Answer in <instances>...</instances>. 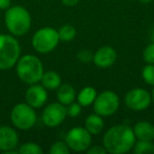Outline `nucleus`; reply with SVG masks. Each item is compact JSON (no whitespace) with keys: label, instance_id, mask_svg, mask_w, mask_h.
Wrapping results in <instances>:
<instances>
[{"label":"nucleus","instance_id":"1","mask_svg":"<svg viewBox=\"0 0 154 154\" xmlns=\"http://www.w3.org/2000/svg\"><path fill=\"white\" fill-rule=\"evenodd\" d=\"M136 137L128 125H115L108 129L103 137V146L110 154H125L133 149Z\"/></svg>","mask_w":154,"mask_h":154},{"label":"nucleus","instance_id":"2","mask_svg":"<svg viewBox=\"0 0 154 154\" xmlns=\"http://www.w3.org/2000/svg\"><path fill=\"white\" fill-rule=\"evenodd\" d=\"M15 66L18 78L26 85L38 84L45 72L41 60L32 54L19 57Z\"/></svg>","mask_w":154,"mask_h":154},{"label":"nucleus","instance_id":"3","mask_svg":"<svg viewBox=\"0 0 154 154\" xmlns=\"http://www.w3.org/2000/svg\"><path fill=\"white\" fill-rule=\"evenodd\" d=\"M5 22L9 32L13 36H23L30 31L32 26V17L26 8L15 5L7 9Z\"/></svg>","mask_w":154,"mask_h":154},{"label":"nucleus","instance_id":"4","mask_svg":"<svg viewBox=\"0 0 154 154\" xmlns=\"http://www.w3.org/2000/svg\"><path fill=\"white\" fill-rule=\"evenodd\" d=\"M20 45L13 35L0 34V70H10L20 57Z\"/></svg>","mask_w":154,"mask_h":154},{"label":"nucleus","instance_id":"5","mask_svg":"<svg viewBox=\"0 0 154 154\" xmlns=\"http://www.w3.org/2000/svg\"><path fill=\"white\" fill-rule=\"evenodd\" d=\"M60 39L57 30L51 26H43L35 32L32 37L33 49L40 54H49L57 48Z\"/></svg>","mask_w":154,"mask_h":154},{"label":"nucleus","instance_id":"6","mask_svg":"<svg viewBox=\"0 0 154 154\" xmlns=\"http://www.w3.org/2000/svg\"><path fill=\"white\" fill-rule=\"evenodd\" d=\"M11 122L14 127L21 131H28L35 126L37 114L35 109L24 103H17L11 111Z\"/></svg>","mask_w":154,"mask_h":154},{"label":"nucleus","instance_id":"7","mask_svg":"<svg viewBox=\"0 0 154 154\" xmlns=\"http://www.w3.org/2000/svg\"><path fill=\"white\" fill-rule=\"evenodd\" d=\"M119 103V96L115 92L110 90L103 91L101 93L97 94L93 103V110H94V113L103 117H108L117 112Z\"/></svg>","mask_w":154,"mask_h":154},{"label":"nucleus","instance_id":"8","mask_svg":"<svg viewBox=\"0 0 154 154\" xmlns=\"http://www.w3.org/2000/svg\"><path fill=\"white\" fill-rule=\"evenodd\" d=\"M64 141L71 151L85 152L92 145V134L85 127H74L68 131Z\"/></svg>","mask_w":154,"mask_h":154},{"label":"nucleus","instance_id":"9","mask_svg":"<svg viewBox=\"0 0 154 154\" xmlns=\"http://www.w3.org/2000/svg\"><path fill=\"white\" fill-rule=\"evenodd\" d=\"M152 103L151 94L146 89L135 88L125 95V105L128 109L135 112L148 109Z\"/></svg>","mask_w":154,"mask_h":154},{"label":"nucleus","instance_id":"10","mask_svg":"<svg viewBox=\"0 0 154 154\" xmlns=\"http://www.w3.org/2000/svg\"><path fill=\"white\" fill-rule=\"evenodd\" d=\"M66 117V107L57 103H52L45 106L41 113V120L49 128L58 127L64 122Z\"/></svg>","mask_w":154,"mask_h":154},{"label":"nucleus","instance_id":"11","mask_svg":"<svg viewBox=\"0 0 154 154\" xmlns=\"http://www.w3.org/2000/svg\"><path fill=\"white\" fill-rule=\"evenodd\" d=\"M48 100V90L42 85H30L26 92V103L34 109L43 107Z\"/></svg>","mask_w":154,"mask_h":154},{"label":"nucleus","instance_id":"12","mask_svg":"<svg viewBox=\"0 0 154 154\" xmlns=\"http://www.w3.org/2000/svg\"><path fill=\"white\" fill-rule=\"evenodd\" d=\"M117 59V53L115 49L110 45H103L99 48L93 54V63L100 69H108L115 63Z\"/></svg>","mask_w":154,"mask_h":154},{"label":"nucleus","instance_id":"13","mask_svg":"<svg viewBox=\"0 0 154 154\" xmlns=\"http://www.w3.org/2000/svg\"><path fill=\"white\" fill-rule=\"evenodd\" d=\"M19 143V137L15 129L9 126L0 127V151L8 152L16 150Z\"/></svg>","mask_w":154,"mask_h":154},{"label":"nucleus","instance_id":"14","mask_svg":"<svg viewBox=\"0 0 154 154\" xmlns=\"http://www.w3.org/2000/svg\"><path fill=\"white\" fill-rule=\"evenodd\" d=\"M133 132L137 140H154V125L147 120H141L134 125Z\"/></svg>","mask_w":154,"mask_h":154},{"label":"nucleus","instance_id":"15","mask_svg":"<svg viewBox=\"0 0 154 154\" xmlns=\"http://www.w3.org/2000/svg\"><path fill=\"white\" fill-rule=\"evenodd\" d=\"M56 91L57 100L63 106L70 105L76 99V91L70 84H61Z\"/></svg>","mask_w":154,"mask_h":154},{"label":"nucleus","instance_id":"16","mask_svg":"<svg viewBox=\"0 0 154 154\" xmlns=\"http://www.w3.org/2000/svg\"><path fill=\"white\" fill-rule=\"evenodd\" d=\"M85 128L92 135H97L101 133L105 128V122L103 119V116L96 113L90 114L85 120Z\"/></svg>","mask_w":154,"mask_h":154},{"label":"nucleus","instance_id":"17","mask_svg":"<svg viewBox=\"0 0 154 154\" xmlns=\"http://www.w3.org/2000/svg\"><path fill=\"white\" fill-rule=\"evenodd\" d=\"M40 82L48 91L57 90L58 87L62 84L61 77L55 71H45V72H43Z\"/></svg>","mask_w":154,"mask_h":154},{"label":"nucleus","instance_id":"18","mask_svg":"<svg viewBox=\"0 0 154 154\" xmlns=\"http://www.w3.org/2000/svg\"><path fill=\"white\" fill-rule=\"evenodd\" d=\"M97 96V91L93 87H85L79 91L78 94H76L77 103H79L82 107H89L92 106L94 103L95 98Z\"/></svg>","mask_w":154,"mask_h":154},{"label":"nucleus","instance_id":"19","mask_svg":"<svg viewBox=\"0 0 154 154\" xmlns=\"http://www.w3.org/2000/svg\"><path fill=\"white\" fill-rule=\"evenodd\" d=\"M132 150L135 154H154L153 140L135 141Z\"/></svg>","mask_w":154,"mask_h":154},{"label":"nucleus","instance_id":"20","mask_svg":"<svg viewBox=\"0 0 154 154\" xmlns=\"http://www.w3.org/2000/svg\"><path fill=\"white\" fill-rule=\"evenodd\" d=\"M58 32V36H59L60 41H72L76 36V29L71 24H63L59 28Z\"/></svg>","mask_w":154,"mask_h":154},{"label":"nucleus","instance_id":"21","mask_svg":"<svg viewBox=\"0 0 154 154\" xmlns=\"http://www.w3.org/2000/svg\"><path fill=\"white\" fill-rule=\"evenodd\" d=\"M43 150L38 143H22L18 149V153L20 154H42Z\"/></svg>","mask_w":154,"mask_h":154},{"label":"nucleus","instance_id":"22","mask_svg":"<svg viewBox=\"0 0 154 154\" xmlns=\"http://www.w3.org/2000/svg\"><path fill=\"white\" fill-rule=\"evenodd\" d=\"M143 80L149 86H154V64L147 63L141 71Z\"/></svg>","mask_w":154,"mask_h":154},{"label":"nucleus","instance_id":"23","mask_svg":"<svg viewBox=\"0 0 154 154\" xmlns=\"http://www.w3.org/2000/svg\"><path fill=\"white\" fill-rule=\"evenodd\" d=\"M71 150L69 149V147L66 146V141L58 140L55 141L54 143H52V146L50 147V154H69Z\"/></svg>","mask_w":154,"mask_h":154},{"label":"nucleus","instance_id":"24","mask_svg":"<svg viewBox=\"0 0 154 154\" xmlns=\"http://www.w3.org/2000/svg\"><path fill=\"white\" fill-rule=\"evenodd\" d=\"M143 59L146 63L154 64V41L145 48L143 52Z\"/></svg>","mask_w":154,"mask_h":154},{"label":"nucleus","instance_id":"25","mask_svg":"<svg viewBox=\"0 0 154 154\" xmlns=\"http://www.w3.org/2000/svg\"><path fill=\"white\" fill-rule=\"evenodd\" d=\"M66 116H69V117H77V116H79L80 113H82V106L79 105L78 103H75V101H73V103H71L70 105L66 106Z\"/></svg>","mask_w":154,"mask_h":154},{"label":"nucleus","instance_id":"26","mask_svg":"<svg viewBox=\"0 0 154 154\" xmlns=\"http://www.w3.org/2000/svg\"><path fill=\"white\" fill-rule=\"evenodd\" d=\"M93 54L94 53L90 50L84 49L77 52L76 58L82 63H89V62H93Z\"/></svg>","mask_w":154,"mask_h":154},{"label":"nucleus","instance_id":"27","mask_svg":"<svg viewBox=\"0 0 154 154\" xmlns=\"http://www.w3.org/2000/svg\"><path fill=\"white\" fill-rule=\"evenodd\" d=\"M86 152L88 154H106L107 153V150L105 149V147H103V145L101 146H99V145L92 146L91 145Z\"/></svg>","mask_w":154,"mask_h":154},{"label":"nucleus","instance_id":"28","mask_svg":"<svg viewBox=\"0 0 154 154\" xmlns=\"http://www.w3.org/2000/svg\"><path fill=\"white\" fill-rule=\"evenodd\" d=\"M61 2L63 5H66V7H74V5H76L77 3L79 2V0H61Z\"/></svg>","mask_w":154,"mask_h":154},{"label":"nucleus","instance_id":"29","mask_svg":"<svg viewBox=\"0 0 154 154\" xmlns=\"http://www.w3.org/2000/svg\"><path fill=\"white\" fill-rule=\"evenodd\" d=\"M11 5V0H0V10H7Z\"/></svg>","mask_w":154,"mask_h":154},{"label":"nucleus","instance_id":"30","mask_svg":"<svg viewBox=\"0 0 154 154\" xmlns=\"http://www.w3.org/2000/svg\"><path fill=\"white\" fill-rule=\"evenodd\" d=\"M138 1H139L140 3H143V5H148V3L152 2L153 0H138Z\"/></svg>","mask_w":154,"mask_h":154},{"label":"nucleus","instance_id":"31","mask_svg":"<svg viewBox=\"0 0 154 154\" xmlns=\"http://www.w3.org/2000/svg\"><path fill=\"white\" fill-rule=\"evenodd\" d=\"M151 97H152V103H154V86H153V90H152V93H151Z\"/></svg>","mask_w":154,"mask_h":154}]
</instances>
